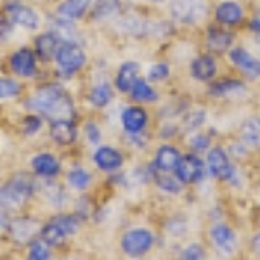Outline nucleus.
<instances>
[{"instance_id":"cd10ccee","label":"nucleus","mask_w":260,"mask_h":260,"mask_svg":"<svg viewBox=\"0 0 260 260\" xmlns=\"http://www.w3.org/2000/svg\"><path fill=\"white\" fill-rule=\"evenodd\" d=\"M240 136L246 148L260 149V116H251V118L243 121Z\"/></svg>"},{"instance_id":"423d86ee","label":"nucleus","mask_w":260,"mask_h":260,"mask_svg":"<svg viewBox=\"0 0 260 260\" xmlns=\"http://www.w3.org/2000/svg\"><path fill=\"white\" fill-rule=\"evenodd\" d=\"M4 18L11 26L23 28L26 31H37L40 28V14L19 0H11L4 6Z\"/></svg>"},{"instance_id":"bb28decb","label":"nucleus","mask_w":260,"mask_h":260,"mask_svg":"<svg viewBox=\"0 0 260 260\" xmlns=\"http://www.w3.org/2000/svg\"><path fill=\"white\" fill-rule=\"evenodd\" d=\"M113 95L115 94H113L111 83L101 82V83H95V85L89 90L87 101H89V104L92 108H95V110H103V108H106L108 104L113 101Z\"/></svg>"},{"instance_id":"4be33fe9","label":"nucleus","mask_w":260,"mask_h":260,"mask_svg":"<svg viewBox=\"0 0 260 260\" xmlns=\"http://www.w3.org/2000/svg\"><path fill=\"white\" fill-rule=\"evenodd\" d=\"M40 238L54 250L62 248V246H64L70 240V236L64 233V229H62L61 225L52 219V217H49V219L44 220L42 229H40Z\"/></svg>"},{"instance_id":"de8ad7c7","label":"nucleus","mask_w":260,"mask_h":260,"mask_svg":"<svg viewBox=\"0 0 260 260\" xmlns=\"http://www.w3.org/2000/svg\"><path fill=\"white\" fill-rule=\"evenodd\" d=\"M148 2H154V4H160V2H165V0H148Z\"/></svg>"},{"instance_id":"f03ea898","label":"nucleus","mask_w":260,"mask_h":260,"mask_svg":"<svg viewBox=\"0 0 260 260\" xmlns=\"http://www.w3.org/2000/svg\"><path fill=\"white\" fill-rule=\"evenodd\" d=\"M37 192V180L26 172H18L0 184V208L21 213L31 203Z\"/></svg>"},{"instance_id":"2eb2a0df","label":"nucleus","mask_w":260,"mask_h":260,"mask_svg":"<svg viewBox=\"0 0 260 260\" xmlns=\"http://www.w3.org/2000/svg\"><path fill=\"white\" fill-rule=\"evenodd\" d=\"M210 241L212 246L220 255H233L238 248V234L231 229L228 224H215L210 229Z\"/></svg>"},{"instance_id":"7c9ffc66","label":"nucleus","mask_w":260,"mask_h":260,"mask_svg":"<svg viewBox=\"0 0 260 260\" xmlns=\"http://www.w3.org/2000/svg\"><path fill=\"white\" fill-rule=\"evenodd\" d=\"M153 169V180L156 184V187L161 192H167V194H180L184 189V184L172 174H165V172H158L154 170V167L151 165Z\"/></svg>"},{"instance_id":"f8f14e48","label":"nucleus","mask_w":260,"mask_h":260,"mask_svg":"<svg viewBox=\"0 0 260 260\" xmlns=\"http://www.w3.org/2000/svg\"><path fill=\"white\" fill-rule=\"evenodd\" d=\"M92 163L104 174H116L125 165V156L115 146H95L92 153Z\"/></svg>"},{"instance_id":"6e6552de","label":"nucleus","mask_w":260,"mask_h":260,"mask_svg":"<svg viewBox=\"0 0 260 260\" xmlns=\"http://www.w3.org/2000/svg\"><path fill=\"white\" fill-rule=\"evenodd\" d=\"M207 174V165L198 156V153H187L182 154L174 170V175L177 177L184 186H192L203 180Z\"/></svg>"},{"instance_id":"20e7f679","label":"nucleus","mask_w":260,"mask_h":260,"mask_svg":"<svg viewBox=\"0 0 260 260\" xmlns=\"http://www.w3.org/2000/svg\"><path fill=\"white\" fill-rule=\"evenodd\" d=\"M54 62L59 77L71 78L85 68L87 52L78 42H62L54 56Z\"/></svg>"},{"instance_id":"49530a36","label":"nucleus","mask_w":260,"mask_h":260,"mask_svg":"<svg viewBox=\"0 0 260 260\" xmlns=\"http://www.w3.org/2000/svg\"><path fill=\"white\" fill-rule=\"evenodd\" d=\"M62 260H80V258H78V257H71V255H68V257H64Z\"/></svg>"},{"instance_id":"ea45409f","label":"nucleus","mask_w":260,"mask_h":260,"mask_svg":"<svg viewBox=\"0 0 260 260\" xmlns=\"http://www.w3.org/2000/svg\"><path fill=\"white\" fill-rule=\"evenodd\" d=\"M170 77V66L167 62H156L148 71V82H163Z\"/></svg>"},{"instance_id":"39448f33","label":"nucleus","mask_w":260,"mask_h":260,"mask_svg":"<svg viewBox=\"0 0 260 260\" xmlns=\"http://www.w3.org/2000/svg\"><path fill=\"white\" fill-rule=\"evenodd\" d=\"M156 245V234L146 228L127 229L120 236V251L128 258H142Z\"/></svg>"},{"instance_id":"6ab92c4d","label":"nucleus","mask_w":260,"mask_h":260,"mask_svg":"<svg viewBox=\"0 0 260 260\" xmlns=\"http://www.w3.org/2000/svg\"><path fill=\"white\" fill-rule=\"evenodd\" d=\"M141 73V64L136 61H125L123 64H120L118 71L115 75V89L121 92V94H128V90L132 89V85L139 78Z\"/></svg>"},{"instance_id":"dca6fc26","label":"nucleus","mask_w":260,"mask_h":260,"mask_svg":"<svg viewBox=\"0 0 260 260\" xmlns=\"http://www.w3.org/2000/svg\"><path fill=\"white\" fill-rule=\"evenodd\" d=\"M49 137L54 144L68 148L78 139V127L75 120H54L49 125Z\"/></svg>"},{"instance_id":"e433bc0d","label":"nucleus","mask_w":260,"mask_h":260,"mask_svg":"<svg viewBox=\"0 0 260 260\" xmlns=\"http://www.w3.org/2000/svg\"><path fill=\"white\" fill-rule=\"evenodd\" d=\"M187 231V222L184 217L175 215L165 222V233H169L172 238H180L184 236Z\"/></svg>"},{"instance_id":"412c9836","label":"nucleus","mask_w":260,"mask_h":260,"mask_svg":"<svg viewBox=\"0 0 260 260\" xmlns=\"http://www.w3.org/2000/svg\"><path fill=\"white\" fill-rule=\"evenodd\" d=\"M94 177H92L90 170L85 169L83 165H73L66 172V187L77 192H87L90 189Z\"/></svg>"},{"instance_id":"1a4fd4ad","label":"nucleus","mask_w":260,"mask_h":260,"mask_svg":"<svg viewBox=\"0 0 260 260\" xmlns=\"http://www.w3.org/2000/svg\"><path fill=\"white\" fill-rule=\"evenodd\" d=\"M170 14L180 24H198L207 14L205 0H172Z\"/></svg>"},{"instance_id":"4468645a","label":"nucleus","mask_w":260,"mask_h":260,"mask_svg":"<svg viewBox=\"0 0 260 260\" xmlns=\"http://www.w3.org/2000/svg\"><path fill=\"white\" fill-rule=\"evenodd\" d=\"M120 123H121V128H123L128 136L142 134L149 123V115L141 104H132V106H127L121 110Z\"/></svg>"},{"instance_id":"f3484780","label":"nucleus","mask_w":260,"mask_h":260,"mask_svg":"<svg viewBox=\"0 0 260 260\" xmlns=\"http://www.w3.org/2000/svg\"><path fill=\"white\" fill-rule=\"evenodd\" d=\"M61 44H62L61 39L54 31H50V30L42 31L35 39V49H33V52H35L37 59L42 62L54 61V56H56Z\"/></svg>"},{"instance_id":"5701e85b","label":"nucleus","mask_w":260,"mask_h":260,"mask_svg":"<svg viewBox=\"0 0 260 260\" xmlns=\"http://www.w3.org/2000/svg\"><path fill=\"white\" fill-rule=\"evenodd\" d=\"M229 59L236 68H240L243 73L248 75V77L251 78L260 77V61L255 59L246 49H243V47L233 49L229 54Z\"/></svg>"},{"instance_id":"a18cd8bd","label":"nucleus","mask_w":260,"mask_h":260,"mask_svg":"<svg viewBox=\"0 0 260 260\" xmlns=\"http://www.w3.org/2000/svg\"><path fill=\"white\" fill-rule=\"evenodd\" d=\"M250 246H251V251H253V253L260 255V233H257L253 238H251Z\"/></svg>"},{"instance_id":"f704fd0d","label":"nucleus","mask_w":260,"mask_h":260,"mask_svg":"<svg viewBox=\"0 0 260 260\" xmlns=\"http://www.w3.org/2000/svg\"><path fill=\"white\" fill-rule=\"evenodd\" d=\"M23 92V85L19 80L12 77H0V101L16 99Z\"/></svg>"},{"instance_id":"ddd939ff","label":"nucleus","mask_w":260,"mask_h":260,"mask_svg":"<svg viewBox=\"0 0 260 260\" xmlns=\"http://www.w3.org/2000/svg\"><path fill=\"white\" fill-rule=\"evenodd\" d=\"M30 169L39 179H57L62 174V163L50 151H40L31 156Z\"/></svg>"},{"instance_id":"c03bdc74","label":"nucleus","mask_w":260,"mask_h":260,"mask_svg":"<svg viewBox=\"0 0 260 260\" xmlns=\"http://www.w3.org/2000/svg\"><path fill=\"white\" fill-rule=\"evenodd\" d=\"M250 30L255 31V33H260V11L253 16V18H251V21H250Z\"/></svg>"},{"instance_id":"9d476101","label":"nucleus","mask_w":260,"mask_h":260,"mask_svg":"<svg viewBox=\"0 0 260 260\" xmlns=\"http://www.w3.org/2000/svg\"><path fill=\"white\" fill-rule=\"evenodd\" d=\"M205 165H207V172L212 177L224 180V182H231V180H234L238 175L236 169H234V165L229 160L228 151L224 148H220V146L212 148L208 151L207 163H205Z\"/></svg>"},{"instance_id":"b1692460","label":"nucleus","mask_w":260,"mask_h":260,"mask_svg":"<svg viewBox=\"0 0 260 260\" xmlns=\"http://www.w3.org/2000/svg\"><path fill=\"white\" fill-rule=\"evenodd\" d=\"M217 75V61L210 54H203L191 61V77L198 82H210Z\"/></svg>"},{"instance_id":"0eeeda50","label":"nucleus","mask_w":260,"mask_h":260,"mask_svg":"<svg viewBox=\"0 0 260 260\" xmlns=\"http://www.w3.org/2000/svg\"><path fill=\"white\" fill-rule=\"evenodd\" d=\"M37 196L56 212H64V208H68L70 205V192L57 179L37 180L35 198Z\"/></svg>"},{"instance_id":"37998d69","label":"nucleus","mask_w":260,"mask_h":260,"mask_svg":"<svg viewBox=\"0 0 260 260\" xmlns=\"http://www.w3.org/2000/svg\"><path fill=\"white\" fill-rule=\"evenodd\" d=\"M9 220H11V213L0 208V234H6L7 225H9Z\"/></svg>"},{"instance_id":"a878e982","label":"nucleus","mask_w":260,"mask_h":260,"mask_svg":"<svg viewBox=\"0 0 260 260\" xmlns=\"http://www.w3.org/2000/svg\"><path fill=\"white\" fill-rule=\"evenodd\" d=\"M233 40H234V35L229 33L228 30L224 28H217V26H212L208 28L207 31V47L208 50L212 52H225L231 45H233Z\"/></svg>"},{"instance_id":"9b49d317","label":"nucleus","mask_w":260,"mask_h":260,"mask_svg":"<svg viewBox=\"0 0 260 260\" xmlns=\"http://www.w3.org/2000/svg\"><path fill=\"white\" fill-rule=\"evenodd\" d=\"M9 68L19 78H33L39 73V59L30 47H19L9 56Z\"/></svg>"},{"instance_id":"393cba45","label":"nucleus","mask_w":260,"mask_h":260,"mask_svg":"<svg viewBox=\"0 0 260 260\" xmlns=\"http://www.w3.org/2000/svg\"><path fill=\"white\" fill-rule=\"evenodd\" d=\"M243 12L241 6L238 2H233V0H225V2H220L215 9V19L219 21L220 24H225V26H236L243 21Z\"/></svg>"},{"instance_id":"79ce46f5","label":"nucleus","mask_w":260,"mask_h":260,"mask_svg":"<svg viewBox=\"0 0 260 260\" xmlns=\"http://www.w3.org/2000/svg\"><path fill=\"white\" fill-rule=\"evenodd\" d=\"M189 146L194 153H203V151H208L210 148V137L203 136V134H198V136H192L189 141Z\"/></svg>"},{"instance_id":"aec40b11","label":"nucleus","mask_w":260,"mask_h":260,"mask_svg":"<svg viewBox=\"0 0 260 260\" xmlns=\"http://www.w3.org/2000/svg\"><path fill=\"white\" fill-rule=\"evenodd\" d=\"M92 0H62L56 7V16L66 21H78L89 14Z\"/></svg>"},{"instance_id":"c756f323","label":"nucleus","mask_w":260,"mask_h":260,"mask_svg":"<svg viewBox=\"0 0 260 260\" xmlns=\"http://www.w3.org/2000/svg\"><path fill=\"white\" fill-rule=\"evenodd\" d=\"M130 99L136 101L139 104H146V103H156L158 101V92L153 89V85L144 80V78H137L136 83L132 85V89L128 90Z\"/></svg>"},{"instance_id":"f257e3e1","label":"nucleus","mask_w":260,"mask_h":260,"mask_svg":"<svg viewBox=\"0 0 260 260\" xmlns=\"http://www.w3.org/2000/svg\"><path fill=\"white\" fill-rule=\"evenodd\" d=\"M28 111L37 113L44 120H73L77 108L71 94L59 83H49L24 101Z\"/></svg>"},{"instance_id":"c85d7f7f","label":"nucleus","mask_w":260,"mask_h":260,"mask_svg":"<svg viewBox=\"0 0 260 260\" xmlns=\"http://www.w3.org/2000/svg\"><path fill=\"white\" fill-rule=\"evenodd\" d=\"M121 11V0H92L90 14L92 19L104 21L110 19Z\"/></svg>"},{"instance_id":"a211bd4d","label":"nucleus","mask_w":260,"mask_h":260,"mask_svg":"<svg viewBox=\"0 0 260 260\" xmlns=\"http://www.w3.org/2000/svg\"><path fill=\"white\" fill-rule=\"evenodd\" d=\"M180 156H182V154H180L179 148H175L174 144H161L160 148L156 149V153H154V158H153V163H151V165H153L154 170H158V172L174 174Z\"/></svg>"},{"instance_id":"2f4dec72","label":"nucleus","mask_w":260,"mask_h":260,"mask_svg":"<svg viewBox=\"0 0 260 260\" xmlns=\"http://www.w3.org/2000/svg\"><path fill=\"white\" fill-rule=\"evenodd\" d=\"M49 30L56 33V35L61 39V42H77L78 30H77V26H75L73 21L61 19L54 14V19L50 21V24H49Z\"/></svg>"},{"instance_id":"473e14b6","label":"nucleus","mask_w":260,"mask_h":260,"mask_svg":"<svg viewBox=\"0 0 260 260\" xmlns=\"http://www.w3.org/2000/svg\"><path fill=\"white\" fill-rule=\"evenodd\" d=\"M52 258H54V248H50L40 236L26 246V257H24V260H52Z\"/></svg>"},{"instance_id":"58836bf2","label":"nucleus","mask_w":260,"mask_h":260,"mask_svg":"<svg viewBox=\"0 0 260 260\" xmlns=\"http://www.w3.org/2000/svg\"><path fill=\"white\" fill-rule=\"evenodd\" d=\"M180 260H207V250L200 243H191L182 250Z\"/></svg>"},{"instance_id":"a19ab883","label":"nucleus","mask_w":260,"mask_h":260,"mask_svg":"<svg viewBox=\"0 0 260 260\" xmlns=\"http://www.w3.org/2000/svg\"><path fill=\"white\" fill-rule=\"evenodd\" d=\"M205 123V113L201 110H196V111H189L184 118V127L186 130H194L201 127Z\"/></svg>"},{"instance_id":"4c0bfd02","label":"nucleus","mask_w":260,"mask_h":260,"mask_svg":"<svg viewBox=\"0 0 260 260\" xmlns=\"http://www.w3.org/2000/svg\"><path fill=\"white\" fill-rule=\"evenodd\" d=\"M83 134H85V139L94 146H99L101 141H103V130H101L98 121H94V120L85 121V125H83Z\"/></svg>"},{"instance_id":"c9c22d12","label":"nucleus","mask_w":260,"mask_h":260,"mask_svg":"<svg viewBox=\"0 0 260 260\" xmlns=\"http://www.w3.org/2000/svg\"><path fill=\"white\" fill-rule=\"evenodd\" d=\"M42 127H44V118L37 113H28L23 120H21V130H23L24 136L31 137L37 136L40 132Z\"/></svg>"},{"instance_id":"72a5a7b5","label":"nucleus","mask_w":260,"mask_h":260,"mask_svg":"<svg viewBox=\"0 0 260 260\" xmlns=\"http://www.w3.org/2000/svg\"><path fill=\"white\" fill-rule=\"evenodd\" d=\"M238 90H245V85H243V82L234 80V78L219 80L210 87V94L215 95V98H224V95L234 94V92H238Z\"/></svg>"},{"instance_id":"7ed1b4c3","label":"nucleus","mask_w":260,"mask_h":260,"mask_svg":"<svg viewBox=\"0 0 260 260\" xmlns=\"http://www.w3.org/2000/svg\"><path fill=\"white\" fill-rule=\"evenodd\" d=\"M44 220H40L39 217L30 215V213H16L11 215L9 225H7L6 236L9 238L11 243H14L16 246L26 248L28 245L37 240L40 236V229Z\"/></svg>"}]
</instances>
